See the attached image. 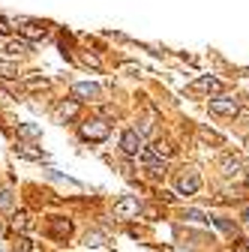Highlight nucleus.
<instances>
[{
	"mask_svg": "<svg viewBox=\"0 0 249 252\" xmlns=\"http://www.w3.org/2000/svg\"><path fill=\"white\" fill-rule=\"evenodd\" d=\"M78 132H81V138H87V141H105V138L111 135V126H108L105 120H87V123L78 126Z\"/></svg>",
	"mask_w": 249,
	"mask_h": 252,
	"instance_id": "nucleus-1",
	"label": "nucleus"
},
{
	"mask_svg": "<svg viewBox=\"0 0 249 252\" xmlns=\"http://www.w3.org/2000/svg\"><path fill=\"white\" fill-rule=\"evenodd\" d=\"M141 210V204H138V198H132V195H123L120 201H114V216H120V219H129V216H135Z\"/></svg>",
	"mask_w": 249,
	"mask_h": 252,
	"instance_id": "nucleus-2",
	"label": "nucleus"
},
{
	"mask_svg": "<svg viewBox=\"0 0 249 252\" xmlns=\"http://www.w3.org/2000/svg\"><path fill=\"white\" fill-rule=\"evenodd\" d=\"M210 111L213 114H222V117H234L240 108H237V102L231 96H216V99H210Z\"/></svg>",
	"mask_w": 249,
	"mask_h": 252,
	"instance_id": "nucleus-3",
	"label": "nucleus"
},
{
	"mask_svg": "<svg viewBox=\"0 0 249 252\" xmlns=\"http://www.w3.org/2000/svg\"><path fill=\"white\" fill-rule=\"evenodd\" d=\"M48 234L54 240H66L72 234V222H69V219H63V216H54L51 222H48Z\"/></svg>",
	"mask_w": 249,
	"mask_h": 252,
	"instance_id": "nucleus-4",
	"label": "nucleus"
},
{
	"mask_svg": "<svg viewBox=\"0 0 249 252\" xmlns=\"http://www.w3.org/2000/svg\"><path fill=\"white\" fill-rule=\"evenodd\" d=\"M120 150L126 153V156H138V150H141V135L135 132V129H126L120 135Z\"/></svg>",
	"mask_w": 249,
	"mask_h": 252,
	"instance_id": "nucleus-5",
	"label": "nucleus"
},
{
	"mask_svg": "<svg viewBox=\"0 0 249 252\" xmlns=\"http://www.w3.org/2000/svg\"><path fill=\"white\" fill-rule=\"evenodd\" d=\"M21 36H24V42H27V39H30V42L45 39V36H48V24H42V21H27V24L21 27Z\"/></svg>",
	"mask_w": 249,
	"mask_h": 252,
	"instance_id": "nucleus-6",
	"label": "nucleus"
},
{
	"mask_svg": "<svg viewBox=\"0 0 249 252\" xmlns=\"http://www.w3.org/2000/svg\"><path fill=\"white\" fill-rule=\"evenodd\" d=\"M72 96H78V99H99V84L78 81V84H72Z\"/></svg>",
	"mask_w": 249,
	"mask_h": 252,
	"instance_id": "nucleus-7",
	"label": "nucleus"
},
{
	"mask_svg": "<svg viewBox=\"0 0 249 252\" xmlns=\"http://www.w3.org/2000/svg\"><path fill=\"white\" fill-rule=\"evenodd\" d=\"M198 186H201V177L195 174V171H189V174H183L180 180H177V189L183 195H195L198 192Z\"/></svg>",
	"mask_w": 249,
	"mask_h": 252,
	"instance_id": "nucleus-8",
	"label": "nucleus"
},
{
	"mask_svg": "<svg viewBox=\"0 0 249 252\" xmlns=\"http://www.w3.org/2000/svg\"><path fill=\"white\" fill-rule=\"evenodd\" d=\"M219 168H222V174H237L240 168H243V162H240V156H231V153H225L222 159H219Z\"/></svg>",
	"mask_w": 249,
	"mask_h": 252,
	"instance_id": "nucleus-9",
	"label": "nucleus"
},
{
	"mask_svg": "<svg viewBox=\"0 0 249 252\" xmlns=\"http://www.w3.org/2000/svg\"><path fill=\"white\" fill-rule=\"evenodd\" d=\"M57 114H60V120H72V117L78 114V102H75V99H69V102H60Z\"/></svg>",
	"mask_w": 249,
	"mask_h": 252,
	"instance_id": "nucleus-10",
	"label": "nucleus"
},
{
	"mask_svg": "<svg viewBox=\"0 0 249 252\" xmlns=\"http://www.w3.org/2000/svg\"><path fill=\"white\" fill-rule=\"evenodd\" d=\"M18 135H21V138H39L42 129H39L36 123H21V126H18Z\"/></svg>",
	"mask_w": 249,
	"mask_h": 252,
	"instance_id": "nucleus-11",
	"label": "nucleus"
},
{
	"mask_svg": "<svg viewBox=\"0 0 249 252\" xmlns=\"http://www.w3.org/2000/svg\"><path fill=\"white\" fill-rule=\"evenodd\" d=\"M27 228H30V216H27L24 210L15 213V216H12V231H21V234H24Z\"/></svg>",
	"mask_w": 249,
	"mask_h": 252,
	"instance_id": "nucleus-12",
	"label": "nucleus"
},
{
	"mask_svg": "<svg viewBox=\"0 0 249 252\" xmlns=\"http://www.w3.org/2000/svg\"><path fill=\"white\" fill-rule=\"evenodd\" d=\"M3 51H9V54H24V51H30V42H24V39H9V42L3 45Z\"/></svg>",
	"mask_w": 249,
	"mask_h": 252,
	"instance_id": "nucleus-13",
	"label": "nucleus"
},
{
	"mask_svg": "<svg viewBox=\"0 0 249 252\" xmlns=\"http://www.w3.org/2000/svg\"><path fill=\"white\" fill-rule=\"evenodd\" d=\"M219 87H222V84L216 81V78H210V75H207V78H198V81L192 84V90H213V93L219 90Z\"/></svg>",
	"mask_w": 249,
	"mask_h": 252,
	"instance_id": "nucleus-14",
	"label": "nucleus"
},
{
	"mask_svg": "<svg viewBox=\"0 0 249 252\" xmlns=\"http://www.w3.org/2000/svg\"><path fill=\"white\" fill-rule=\"evenodd\" d=\"M15 153H18V156H24V159H36V162L42 159V150H33V147H27V144H18V147H15Z\"/></svg>",
	"mask_w": 249,
	"mask_h": 252,
	"instance_id": "nucleus-15",
	"label": "nucleus"
},
{
	"mask_svg": "<svg viewBox=\"0 0 249 252\" xmlns=\"http://www.w3.org/2000/svg\"><path fill=\"white\" fill-rule=\"evenodd\" d=\"M12 207H15V195H12V189H3V192H0V210L9 213Z\"/></svg>",
	"mask_w": 249,
	"mask_h": 252,
	"instance_id": "nucleus-16",
	"label": "nucleus"
},
{
	"mask_svg": "<svg viewBox=\"0 0 249 252\" xmlns=\"http://www.w3.org/2000/svg\"><path fill=\"white\" fill-rule=\"evenodd\" d=\"M0 78H18V66L9 60H0Z\"/></svg>",
	"mask_w": 249,
	"mask_h": 252,
	"instance_id": "nucleus-17",
	"label": "nucleus"
},
{
	"mask_svg": "<svg viewBox=\"0 0 249 252\" xmlns=\"http://www.w3.org/2000/svg\"><path fill=\"white\" fill-rule=\"evenodd\" d=\"M150 153H153V156L159 159V156H171V153H174V147H171L168 141H156V144L150 147Z\"/></svg>",
	"mask_w": 249,
	"mask_h": 252,
	"instance_id": "nucleus-18",
	"label": "nucleus"
},
{
	"mask_svg": "<svg viewBox=\"0 0 249 252\" xmlns=\"http://www.w3.org/2000/svg\"><path fill=\"white\" fill-rule=\"evenodd\" d=\"M144 162H147L153 171H156V174H162V171H165V162H159V159H156L153 153H144Z\"/></svg>",
	"mask_w": 249,
	"mask_h": 252,
	"instance_id": "nucleus-19",
	"label": "nucleus"
},
{
	"mask_svg": "<svg viewBox=\"0 0 249 252\" xmlns=\"http://www.w3.org/2000/svg\"><path fill=\"white\" fill-rule=\"evenodd\" d=\"M84 243H87V246H102V234H99V231H90V234L84 237Z\"/></svg>",
	"mask_w": 249,
	"mask_h": 252,
	"instance_id": "nucleus-20",
	"label": "nucleus"
},
{
	"mask_svg": "<svg viewBox=\"0 0 249 252\" xmlns=\"http://www.w3.org/2000/svg\"><path fill=\"white\" fill-rule=\"evenodd\" d=\"M24 84H27L30 90H39V87H48V81H45V78H27Z\"/></svg>",
	"mask_w": 249,
	"mask_h": 252,
	"instance_id": "nucleus-21",
	"label": "nucleus"
},
{
	"mask_svg": "<svg viewBox=\"0 0 249 252\" xmlns=\"http://www.w3.org/2000/svg\"><path fill=\"white\" fill-rule=\"evenodd\" d=\"M12 252H30V240L27 237H18V243L12 246Z\"/></svg>",
	"mask_w": 249,
	"mask_h": 252,
	"instance_id": "nucleus-22",
	"label": "nucleus"
},
{
	"mask_svg": "<svg viewBox=\"0 0 249 252\" xmlns=\"http://www.w3.org/2000/svg\"><path fill=\"white\" fill-rule=\"evenodd\" d=\"M9 30V24H6V18H0V33H6Z\"/></svg>",
	"mask_w": 249,
	"mask_h": 252,
	"instance_id": "nucleus-23",
	"label": "nucleus"
},
{
	"mask_svg": "<svg viewBox=\"0 0 249 252\" xmlns=\"http://www.w3.org/2000/svg\"><path fill=\"white\" fill-rule=\"evenodd\" d=\"M0 231H3V225H0Z\"/></svg>",
	"mask_w": 249,
	"mask_h": 252,
	"instance_id": "nucleus-24",
	"label": "nucleus"
}]
</instances>
